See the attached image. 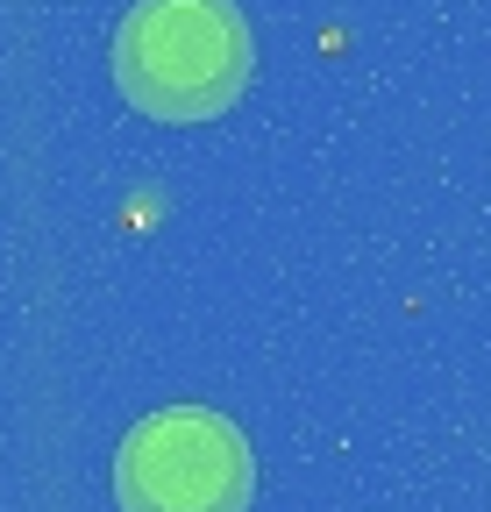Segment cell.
Wrapping results in <instances>:
<instances>
[{"instance_id": "obj_1", "label": "cell", "mask_w": 491, "mask_h": 512, "mask_svg": "<svg viewBox=\"0 0 491 512\" xmlns=\"http://www.w3.org/2000/svg\"><path fill=\"white\" fill-rule=\"evenodd\" d=\"M250 22L235 0H136L114 29V86L150 121H214L250 86Z\"/></svg>"}, {"instance_id": "obj_2", "label": "cell", "mask_w": 491, "mask_h": 512, "mask_svg": "<svg viewBox=\"0 0 491 512\" xmlns=\"http://www.w3.org/2000/svg\"><path fill=\"white\" fill-rule=\"evenodd\" d=\"M250 491V441L214 406H164L136 420L114 456L121 512H250Z\"/></svg>"}]
</instances>
